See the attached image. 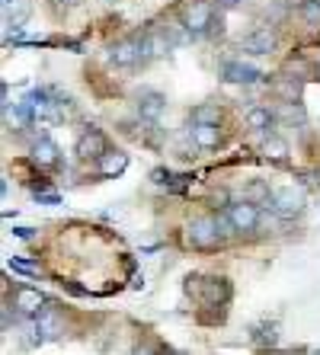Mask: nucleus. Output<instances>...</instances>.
Here are the masks:
<instances>
[{
    "label": "nucleus",
    "instance_id": "f257e3e1",
    "mask_svg": "<svg viewBox=\"0 0 320 355\" xmlns=\"http://www.w3.org/2000/svg\"><path fill=\"white\" fill-rule=\"evenodd\" d=\"M269 208L279 218H295L304 211V192L295 186H285V189H276L269 198Z\"/></svg>",
    "mask_w": 320,
    "mask_h": 355
},
{
    "label": "nucleus",
    "instance_id": "f03ea898",
    "mask_svg": "<svg viewBox=\"0 0 320 355\" xmlns=\"http://www.w3.org/2000/svg\"><path fill=\"white\" fill-rule=\"evenodd\" d=\"M237 49L246 55H269V51L279 49V33L276 29H253L237 42Z\"/></svg>",
    "mask_w": 320,
    "mask_h": 355
},
{
    "label": "nucleus",
    "instance_id": "7ed1b4c3",
    "mask_svg": "<svg viewBox=\"0 0 320 355\" xmlns=\"http://www.w3.org/2000/svg\"><path fill=\"white\" fill-rule=\"evenodd\" d=\"M189 243L199 250H212L221 243V234H218V224L214 218H196L189 224Z\"/></svg>",
    "mask_w": 320,
    "mask_h": 355
},
{
    "label": "nucleus",
    "instance_id": "20e7f679",
    "mask_svg": "<svg viewBox=\"0 0 320 355\" xmlns=\"http://www.w3.org/2000/svg\"><path fill=\"white\" fill-rule=\"evenodd\" d=\"M228 218H230V224H234L237 234H250L260 227V208H256L253 202H246V198L228 208Z\"/></svg>",
    "mask_w": 320,
    "mask_h": 355
},
{
    "label": "nucleus",
    "instance_id": "39448f33",
    "mask_svg": "<svg viewBox=\"0 0 320 355\" xmlns=\"http://www.w3.org/2000/svg\"><path fill=\"white\" fill-rule=\"evenodd\" d=\"M214 23V7L205 3V0H196V3H189L186 7V26L192 29V35H208Z\"/></svg>",
    "mask_w": 320,
    "mask_h": 355
},
{
    "label": "nucleus",
    "instance_id": "423d86ee",
    "mask_svg": "<svg viewBox=\"0 0 320 355\" xmlns=\"http://www.w3.org/2000/svg\"><path fill=\"white\" fill-rule=\"evenodd\" d=\"M173 49L170 35L167 29H151L148 35H141V58L144 61H157V58H167Z\"/></svg>",
    "mask_w": 320,
    "mask_h": 355
},
{
    "label": "nucleus",
    "instance_id": "0eeeda50",
    "mask_svg": "<svg viewBox=\"0 0 320 355\" xmlns=\"http://www.w3.org/2000/svg\"><path fill=\"white\" fill-rule=\"evenodd\" d=\"M106 150H109L106 148V138H103V132H96V128L83 132L81 138H77V144H74V154L81 160H99Z\"/></svg>",
    "mask_w": 320,
    "mask_h": 355
},
{
    "label": "nucleus",
    "instance_id": "6e6552de",
    "mask_svg": "<svg viewBox=\"0 0 320 355\" xmlns=\"http://www.w3.org/2000/svg\"><path fill=\"white\" fill-rule=\"evenodd\" d=\"M109 61H112L115 67H135L141 58V39H122L115 42L112 49H109Z\"/></svg>",
    "mask_w": 320,
    "mask_h": 355
},
{
    "label": "nucleus",
    "instance_id": "1a4fd4ad",
    "mask_svg": "<svg viewBox=\"0 0 320 355\" xmlns=\"http://www.w3.org/2000/svg\"><path fill=\"white\" fill-rule=\"evenodd\" d=\"M167 109V96L157 90H141L138 93V116L144 119V122H157V119L164 116Z\"/></svg>",
    "mask_w": 320,
    "mask_h": 355
},
{
    "label": "nucleus",
    "instance_id": "9d476101",
    "mask_svg": "<svg viewBox=\"0 0 320 355\" xmlns=\"http://www.w3.org/2000/svg\"><path fill=\"white\" fill-rule=\"evenodd\" d=\"M221 77L228 83H256V80H263V71L253 64H244V61H228L221 67Z\"/></svg>",
    "mask_w": 320,
    "mask_h": 355
},
{
    "label": "nucleus",
    "instance_id": "9b49d317",
    "mask_svg": "<svg viewBox=\"0 0 320 355\" xmlns=\"http://www.w3.org/2000/svg\"><path fill=\"white\" fill-rule=\"evenodd\" d=\"M35 330H39L42 339H58L65 333V327H61V320H58V314L51 307H42L39 317H35Z\"/></svg>",
    "mask_w": 320,
    "mask_h": 355
},
{
    "label": "nucleus",
    "instance_id": "f8f14e48",
    "mask_svg": "<svg viewBox=\"0 0 320 355\" xmlns=\"http://www.w3.org/2000/svg\"><path fill=\"white\" fill-rule=\"evenodd\" d=\"M96 164H99V176H119L128 170V154H122V150H106Z\"/></svg>",
    "mask_w": 320,
    "mask_h": 355
},
{
    "label": "nucleus",
    "instance_id": "ddd939ff",
    "mask_svg": "<svg viewBox=\"0 0 320 355\" xmlns=\"http://www.w3.org/2000/svg\"><path fill=\"white\" fill-rule=\"evenodd\" d=\"M33 160H35L39 166H55L58 160H61V150H58L55 141L39 138V141L33 144Z\"/></svg>",
    "mask_w": 320,
    "mask_h": 355
},
{
    "label": "nucleus",
    "instance_id": "4468645a",
    "mask_svg": "<svg viewBox=\"0 0 320 355\" xmlns=\"http://www.w3.org/2000/svg\"><path fill=\"white\" fill-rule=\"evenodd\" d=\"M29 119H33V112H29L26 103H10V99L3 103V122H7V128H26Z\"/></svg>",
    "mask_w": 320,
    "mask_h": 355
},
{
    "label": "nucleus",
    "instance_id": "2eb2a0df",
    "mask_svg": "<svg viewBox=\"0 0 320 355\" xmlns=\"http://www.w3.org/2000/svg\"><path fill=\"white\" fill-rule=\"evenodd\" d=\"M45 304V295H42L39 288H19L17 291V307H19V314H39V307Z\"/></svg>",
    "mask_w": 320,
    "mask_h": 355
},
{
    "label": "nucleus",
    "instance_id": "dca6fc26",
    "mask_svg": "<svg viewBox=\"0 0 320 355\" xmlns=\"http://www.w3.org/2000/svg\"><path fill=\"white\" fill-rule=\"evenodd\" d=\"M218 125H196L192 128V141H196L202 150H212V148H218Z\"/></svg>",
    "mask_w": 320,
    "mask_h": 355
},
{
    "label": "nucleus",
    "instance_id": "f3484780",
    "mask_svg": "<svg viewBox=\"0 0 320 355\" xmlns=\"http://www.w3.org/2000/svg\"><path fill=\"white\" fill-rule=\"evenodd\" d=\"M272 125V112L263 106H253L250 112H246V128H253V132H266Z\"/></svg>",
    "mask_w": 320,
    "mask_h": 355
},
{
    "label": "nucleus",
    "instance_id": "a211bd4d",
    "mask_svg": "<svg viewBox=\"0 0 320 355\" xmlns=\"http://www.w3.org/2000/svg\"><path fill=\"white\" fill-rule=\"evenodd\" d=\"M276 93H279L285 103H301V80H295V77H285V80L276 83Z\"/></svg>",
    "mask_w": 320,
    "mask_h": 355
},
{
    "label": "nucleus",
    "instance_id": "6ab92c4d",
    "mask_svg": "<svg viewBox=\"0 0 320 355\" xmlns=\"http://www.w3.org/2000/svg\"><path fill=\"white\" fill-rule=\"evenodd\" d=\"M298 13H301V19L308 26L320 29V0H301V3H298Z\"/></svg>",
    "mask_w": 320,
    "mask_h": 355
},
{
    "label": "nucleus",
    "instance_id": "aec40b11",
    "mask_svg": "<svg viewBox=\"0 0 320 355\" xmlns=\"http://www.w3.org/2000/svg\"><path fill=\"white\" fill-rule=\"evenodd\" d=\"M192 119H196V125H218L221 122V109L205 103V106H199L196 112H192Z\"/></svg>",
    "mask_w": 320,
    "mask_h": 355
},
{
    "label": "nucleus",
    "instance_id": "412c9836",
    "mask_svg": "<svg viewBox=\"0 0 320 355\" xmlns=\"http://www.w3.org/2000/svg\"><path fill=\"white\" fill-rule=\"evenodd\" d=\"M253 343L256 346H276V343H279V327H276V323H263V327L253 333Z\"/></svg>",
    "mask_w": 320,
    "mask_h": 355
},
{
    "label": "nucleus",
    "instance_id": "4be33fe9",
    "mask_svg": "<svg viewBox=\"0 0 320 355\" xmlns=\"http://www.w3.org/2000/svg\"><path fill=\"white\" fill-rule=\"evenodd\" d=\"M263 150H266V157H272V160H285L288 157V144L282 138H276V135H269V138H266Z\"/></svg>",
    "mask_w": 320,
    "mask_h": 355
},
{
    "label": "nucleus",
    "instance_id": "5701e85b",
    "mask_svg": "<svg viewBox=\"0 0 320 355\" xmlns=\"http://www.w3.org/2000/svg\"><path fill=\"white\" fill-rule=\"evenodd\" d=\"M269 186H266V182H250V189H246V202H253V205H260V202H263V205H269Z\"/></svg>",
    "mask_w": 320,
    "mask_h": 355
},
{
    "label": "nucleus",
    "instance_id": "b1692460",
    "mask_svg": "<svg viewBox=\"0 0 320 355\" xmlns=\"http://www.w3.org/2000/svg\"><path fill=\"white\" fill-rule=\"evenodd\" d=\"M167 35H170L173 45H186L192 39V29L186 23H167Z\"/></svg>",
    "mask_w": 320,
    "mask_h": 355
},
{
    "label": "nucleus",
    "instance_id": "393cba45",
    "mask_svg": "<svg viewBox=\"0 0 320 355\" xmlns=\"http://www.w3.org/2000/svg\"><path fill=\"white\" fill-rule=\"evenodd\" d=\"M282 119H285V122H298V125H301L304 122L301 103H285V106H282Z\"/></svg>",
    "mask_w": 320,
    "mask_h": 355
},
{
    "label": "nucleus",
    "instance_id": "a878e982",
    "mask_svg": "<svg viewBox=\"0 0 320 355\" xmlns=\"http://www.w3.org/2000/svg\"><path fill=\"white\" fill-rule=\"evenodd\" d=\"M7 266L13 269V272H23V275H35V272H39V266H35V263H29V259H17V257L10 259Z\"/></svg>",
    "mask_w": 320,
    "mask_h": 355
},
{
    "label": "nucleus",
    "instance_id": "bb28decb",
    "mask_svg": "<svg viewBox=\"0 0 320 355\" xmlns=\"http://www.w3.org/2000/svg\"><path fill=\"white\" fill-rule=\"evenodd\" d=\"M151 180H154L157 186H173V173H170V170H154V173H151Z\"/></svg>",
    "mask_w": 320,
    "mask_h": 355
},
{
    "label": "nucleus",
    "instance_id": "cd10ccee",
    "mask_svg": "<svg viewBox=\"0 0 320 355\" xmlns=\"http://www.w3.org/2000/svg\"><path fill=\"white\" fill-rule=\"evenodd\" d=\"M10 234H13V237H19V240H33V227H13V231H10Z\"/></svg>",
    "mask_w": 320,
    "mask_h": 355
},
{
    "label": "nucleus",
    "instance_id": "c85d7f7f",
    "mask_svg": "<svg viewBox=\"0 0 320 355\" xmlns=\"http://www.w3.org/2000/svg\"><path fill=\"white\" fill-rule=\"evenodd\" d=\"M35 196H39V202H45V205H58V202H61L55 192H35Z\"/></svg>",
    "mask_w": 320,
    "mask_h": 355
},
{
    "label": "nucleus",
    "instance_id": "c756f323",
    "mask_svg": "<svg viewBox=\"0 0 320 355\" xmlns=\"http://www.w3.org/2000/svg\"><path fill=\"white\" fill-rule=\"evenodd\" d=\"M237 3H240V0H218V7H224V10H234Z\"/></svg>",
    "mask_w": 320,
    "mask_h": 355
},
{
    "label": "nucleus",
    "instance_id": "7c9ffc66",
    "mask_svg": "<svg viewBox=\"0 0 320 355\" xmlns=\"http://www.w3.org/2000/svg\"><path fill=\"white\" fill-rule=\"evenodd\" d=\"M58 3H65V7H74V3H81V0H58Z\"/></svg>",
    "mask_w": 320,
    "mask_h": 355
},
{
    "label": "nucleus",
    "instance_id": "2f4dec72",
    "mask_svg": "<svg viewBox=\"0 0 320 355\" xmlns=\"http://www.w3.org/2000/svg\"><path fill=\"white\" fill-rule=\"evenodd\" d=\"M135 355H151V349H135Z\"/></svg>",
    "mask_w": 320,
    "mask_h": 355
},
{
    "label": "nucleus",
    "instance_id": "473e14b6",
    "mask_svg": "<svg viewBox=\"0 0 320 355\" xmlns=\"http://www.w3.org/2000/svg\"><path fill=\"white\" fill-rule=\"evenodd\" d=\"M10 3H17V0H3V7H10Z\"/></svg>",
    "mask_w": 320,
    "mask_h": 355
},
{
    "label": "nucleus",
    "instance_id": "72a5a7b5",
    "mask_svg": "<svg viewBox=\"0 0 320 355\" xmlns=\"http://www.w3.org/2000/svg\"><path fill=\"white\" fill-rule=\"evenodd\" d=\"M317 74H320V61H317Z\"/></svg>",
    "mask_w": 320,
    "mask_h": 355
},
{
    "label": "nucleus",
    "instance_id": "f704fd0d",
    "mask_svg": "<svg viewBox=\"0 0 320 355\" xmlns=\"http://www.w3.org/2000/svg\"><path fill=\"white\" fill-rule=\"evenodd\" d=\"M317 355H320V352H317Z\"/></svg>",
    "mask_w": 320,
    "mask_h": 355
}]
</instances>
